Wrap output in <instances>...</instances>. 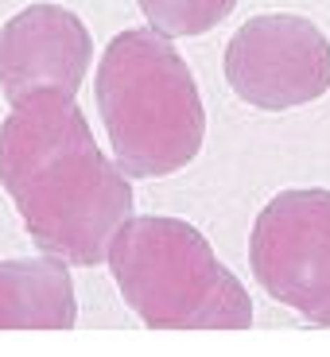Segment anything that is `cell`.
I'll use <instances>...</instances> for the list:
<instances>
[{"label":"cell","instance_id":"cell-4","mask_svg":"<svg viewBox=\"0 0 330 357\" xmlns=\"http://www.w3.org/2000/svg\"><path fill=\"white\" fill-rule=\"evenodd\" d=\"M249 268L276 303L330 326V190H280L253 222Z\"/></svg>","mask_w":330,"mask_h":357},{"label":"cell","instance_id":"cell-7","mask_svg":"<svg viewBox=\"0 0 330 357\" xmlns=\"http://www.w3.org/2000/svg\"><path fill=\"white\" fill-rule=\"evenodd\" d=\"M78 295L59 257L0 260V331H70Z\"/></svg>","mask_w":330,"mask_h":357},{"label":"cell","instance_id":"cell-8","mask_svg":"<svg viewBox=\"0 0 330 357\" xmlns=\"http://www.w3.org/2000/svg\"><path fill=\"white\" fill-rule=\"evenodd\" d=\"M163 36H202L233 12L237 0H136Z\"/></svg>","mask_w":330,"mask_h":357},{"label":"cell","instance_id":"cell-3","mask_svg":"<svg viewBox=\"0 0 330 357\" xmlns=\"http://www.w3.org/2000/svg\"><path fill=\"white\" fill-rule=\"evenodd\" d=\"M109 272L152 331H249L253 299L183 218H128L109 245Z\"/></svg>","mask_w":330,"mask_h":357},{"label":"cell","instance_id":"cell-1","mask_svg":"<svg viewBox=\"0 0 330 357\" xmlns=\"http://www.w3.org/2000/svg\"><path fill=\"white\" fill-rule=\"evenodd\" d=\"M0 183L39 252L93 268L133 218V187L101 155L74 98H31L0 125Z\"/></svg>","mask_w":330,"mask_h":357},{"label":"cell","instance_id":"cell-5","mask_svg":"<svg viewBox=\"0 0 330 357\" xmlns=\"http://www.w3.org/2000/svg\"><path fill=\"white\" fill-rule=\"evenodd\" d=\"M225 82L253 109H295L330 89V39L303 16H253L225 47Z\"/></svg>","mask_w":330,"mask_h":357},{"label":"cell","instance_id":"cell-2","mask_svg":"<svg viewBox=\"0 0 330 357\" xmlns=\"http://www.w3.org/2000/svg\"><path fill=\"white\" fill-rule=\"evenodd\" d=\"M93 93L117 167L128 178L175 175L202 152V93L171 36L156 27H128L109 39Z\"/></svg>","mask_w":330,"mask_h":357},{"label":"cell","instance_id":"cell-6","mask_svg":"<svg viewBox=\"0 0 330 357\" xmlns=\"http://www.w3.org/2000/svg\"><path fill=\"white\" fill-rule=\"evenodd\" d=\"M93 59V39L70 8L31 4L0 27V89L12 105L74 98Z\"/></svg>","mask_w":330,"mask_h":357}]
</instances>
